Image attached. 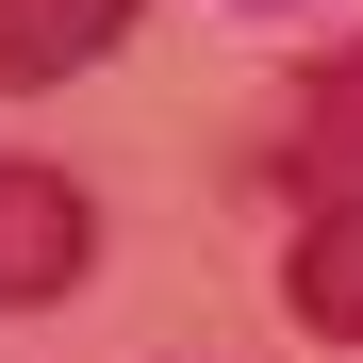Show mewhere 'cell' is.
<instances>
[{
    "label": "cell",
    "mask_w": 363,
    "mask_h": 363,
    "mask_svg": "<svg viewBox=\"0 0 363 363\" xmlns=\"http://www.w3.org/2000/svg\"><path fill=\"white\" fill-rule=\"evenodd\" d=\"M281 182H297V199H363V33L297 83V116H281Z\"/></svg>",
    "instance_id": "4"
},
{
    "label": "cell",
    "mask_w": 363,
    "mask_h": 363,
    "mask_svg": "<svg viewBox=\"0 0 363 363\" xmlns=\"http://www.w3.org/2000/svg\"><path fill=\"white\" fill-rule=\"evenodd\" d=\"M231 17H281V0H231Z\"/></svg>",
    "instance_id": "5"
},
{
    "label": "cell",
    "mask_w": 363,
    "mask_h": 363,
    "mask_svg": "<svg viewBox=\"0 0 363 363\" xmlns=\"http://www.w3.org/2000/svg\"><path fill=\"white\" fill-rule=\"evenodd\" d=\"M83 264H99V215H83V182H67V165H17V149H0V314L67 297Z\"/></svg>",
    "instance_id": "1"
},
{
    "label": "cell",
    "mask_w": 363,
    "mask_h": 363,
    "mask_svg": "<svg viewBox=\"0 0 363 363\" xmlns=\"http://www.w3.org/2000/svg\"><path fill=\"white\" fill-rule=\"evenodd\" d=\"M281 314L314 347H363V199H297L281 231Z\"/></svg>",
    "instance_id": "3"
},
{
    "label": "cell",
    "mask_w": 363,
    "mask_h": 363,
    "mask_svg": "<svg viewBox=\"0 0 363 363\" xmlns=\"http://www.w3.org/2000/svg\"><path fill=\"white\" fill-rule=\"evenodd\" d=\"M149 0H0V99H50V83H83L133 50Z\"/></svg>",
    "instance_id": "2"
}]
</instances>
